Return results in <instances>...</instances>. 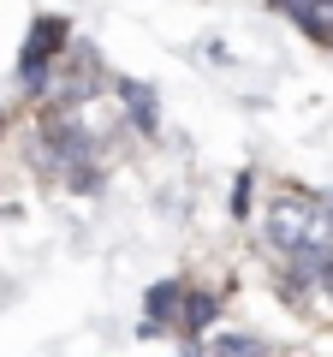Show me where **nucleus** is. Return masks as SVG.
<instances>
[{"label":"nucleus","mask_w":333,"mask_h":357,"mask_svg":"<svg viewBox=\"0 0 333 357\" xmlns=\"http://www.w3.org/2000/svg\"><path fill=\"white\" fill-rule=\"evenodd\" d=\"M36 96H48V107H90L95 96H102V54L84 48V42H72V48L54 60L48 84H42Z\"/></svg>","instance_id":"f257e3e1"},{"label":"nucleus","mask_w":333,"mask_h":357,"mask_svg":"<svg viewBox=\"0 0 333 357\" xmlns=\"http://www.w3.org/2000/svg\"><path fill=\"white\" fill-rule=\"evenodd\" d=\"M72 48V18H60V13H42L36 24H30V36H24V48H18V84L36 96L42 84H48V72H54V60Z\"/></svg>","instance_id":"f03ea898"},{"label":"nucleus","mask_w":333,"mask_h":357,"mask_svg":"<svg viewBox=\"0 0 333 357\" xmlns=\"http://www.w3.org/2000/svg\"><path fill=\"white\" fill-rule=\"evenodd\" d=\"M185 292H191V280H155V286H149V298H143V333H166V328H179Z\"/></svg>","instance_id":"7ed1b4c3"},{"label":"nucleus","mask_w":333,"mask_h":357,"mask_svg":"<svg viewBox=\"0 0 333 357\" xmlns=\"http://www.w3.org/2000/svg\"><path fill=\"white\" fill-rule=\"evenodd\" d=\"M114 96H119V107H125V126H131V131H143V137H155V131H161V102H155V89H149V84H137V77H119Z\"/></svg>","instance_id":"20e7f679"},{"label":"nucleus","mask_w":333,"mask_h":357,"mask_svg":"<svg viewBox=\"0 0 333 357\" xmlns=\"http://www.w3.org/2000/svg\"><path fill=\"white\" fill-rule=\"evenodd\" d=\"M268 6H274V13H286L309 42L333 48V0H268Z\"/></svg>","instance_id":"39448f33"},{"label":"nucleus","mask_w":333,"mask_h":357,"mask_svg":"<svg viewBox=\"0 0 333 357\" xmlns=\"http://www.w3.org/2000/svg\"><path fill=\"white\" fill-rule=\"evenodd\" d=\"M215 316H220V292L191 286V292H185V310H179V333H185V345L203 340V328H215Z\"/></svg>","instance_id":"423d86ee"},{"label":"nucleus","mask_w":333,"mask_h":357,"mask_svg":"<svg viewBox=\"0 0 333 357\" xmlns=\"http://www.w3.org/2000/svg\"><path fill=\"white\" fill-rule=\"evenodd\" d=\"M208 351H274V345L256 340V333H215V340H208Z\"/></svg>","instance_id":"0eeeda50"},{"label":"nucleus","mask_w":333,"mask_h":357,"mask_svg":"<svg viewBox=\"0 0 333 357\" xmlns=\"http://www.w3.org/2000/svg\"><path fill=\"white\" fill-rule=\"evenodd\" d=\"M250 185H256L250 173H238V178H232V220H244V215H250Z\"/></svg>","instance_id":"6e6552de"}]
</instances>
